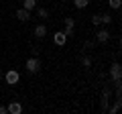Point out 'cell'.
<instances>
[{
    "instance_id": "1",
    "label": "cell",
    "mask_w": 122,
    "mask_h": 114,
    "mask_svg": "<svg viewBox=\"0 0 122 114\" xmlns=\"http://www.w3.org/2000/svg\"><path fill=\"white\" fill-rule=\"evenodd\" d=\"M25 67H26V71H29V73H37V71L41 69V59H39L37 55L29 57V59H26V63H25Z\"/></svg>"
},
{
    "instance_id": "2",
    "label": "cell",
    "mask_w": 122,
    "mask_h": 114,
    "mask_svg": "<svg viewBox=\"0 0 122 114\" xmlns=\"http://www.w3.org/2000/svg\"><path fill=\"white\" fill-rule=\"evenodd\" d=\"M4 82L8 83V86H16V83L20 82V73H18L16 69H8L4 73Z\"/></svg>"
},
{
    "instance_id": "3",
    "label": "cell",
    "mask_w": 122,
    "mask_h": 114,
    "mask_svg": "<svg viewBox=\"0 0 122 114\" xmlns=\"http://www.w3.org/2000/svg\"><path fill=\"white\" fill-rule=\"evenodd\" d=\"M110 75H112V82H114V83L120 82V78H122V69H120V63H118V61H114L112 65H110Z\"/></svg>"
},
{
    "instance_id": "4",
    "label": "cell",
    "mask_w": 122,
    "mask_h": 114,
    "mask_svg": "<svg viewBox=\"0 0 122 114\" xmlns=\"http://www.w3.org/2000/svg\"><path fill=\"white\" fill-rule=\"evenodd\" d=\"M53 43H55L57 47H63V45L67 43V35L63 31H55L53 33Z\"/></svg>"
},
{
    "instance_id": "5",
    "label": "cell",
    "mask_w": 122,
    "mask_h": 114,
    "mask_svg": "<svg viewBox=\"0 0 122 114\" xmlns=\"http://www.w3.org/2000/svg\"><path fill=\"white\" fill-rule=\"evenodd\" d=\"M96 41H98V43H108V41H110V31H108V26H104V29H100V31L96 33Z\"/></svg>"
},
{
    "instance_id": "6",
    "label": "cell",
    "mask_w": 122,
    "mask_h": 114,
    "mask_svg": "<svg viewBox=\"0 0 122 114\" xmlns=\"http://www.w3.org/2000/svg\"><path fill=\"white\" fill-rule=\"evenodd\" d=\"M6 112H10V114H20V112H22V104H20V102H16V100H12L8 106H6Z\"/></svg>"
},
{
    "instance_id": "7",
    "label": "cell",
    "mask_w": 122,
    "mask_h": 114,
    "mask_svg": "<svg viewBox=\"0 0 122 114\" xmlns=\"http://www.w3.org/2000/svg\"><path fill=\"white\" fill-rule=\"evenodd\" d=\"M14 14H16V18H18L20 22H26V21H30V10H26V8H18Z\"/></svg>"
},
{
    "instance_id": "8",
    "label": "cell",
    "mask_w": 122,
    "mask_h": 114,
    "mask_svg": "<svg viewBox=\"0 0 122 114\" xmlns=\"http://www.w3.org/2000/svg\"><path fill=\"white\" fill-rule=\"evenodd\" d=\"M35 37H39V39H43L45 35H47V25H45V22H39V25L35 26Z\"/></svg>"
},
{
    "instance_id": "9",
    "label": "cell",
    "mask_w": 122,
    "mask_h": 114,
    "mask_svg": "<svg viewBox=\"0 0 122 114\" xmlns=\"http://www.w3.org/2000/svg\"><path fill=\"white\" fill-rule=\"evenodd\" d=\"M120 106H122V98H116V100H114V104H112V108L108 106V110H106V112H110V114H118Z\"/></svg>"
},
{
    "instance_id": "10",
    "label": "cell",
    "mask_w": 122,
    "mask_h": 114,
    "mask_svg": "<svg viewBox=\"0 0 122 114\" xmlns=\"http://www.w3.org/2000/svg\"><path fill=\"white\" fill-rule=\"evenodd\" d=\"M108 88H104V90H102V98H100V100H102V112H106V110H108Z\"/></svg>"
},
{
    "instance_id": "11",
    "label": "cell",
    "mask_w": 122,
    "mask_h": 114,
    "mask_svg": "<svg viewBox=\"0 0 122 114\" xmlns=\"http://www.w3.org/2000/svg\"><path fill=\"white\" fill-rule=\"evenodd\" d=\"M35 12H37V16H39V18H49V10L43 8V6H39V4H37Z\"/></svg>"
},
{
    "instance_id": "12",
    "label": "cell",
    "mask_w": 122,
    "mask_h": 114,
    "mask_svg": "<svg viewBox=\"0 0 122 114\" xmlns=\"http://www.w3.org/2000/svg\"><path fill=\"white\" fill-rule=\"evenodd\" d=\"M22 8H26V10L33 12V10L37 8V0H25V2H22Z\"/></svg>"
},
{
    "instance_id": "13",
    "label": "cell",
    "mask_w": 122,
    "mask_h": 114,
    "mask_svg": "<svg viewBox=\"0 0 122 114\" xmlns=\"http://www.w3.org/2000/svg\"><path fill=\"white\" fill-rule=\"evenodd\" d=\"M87 4H90V0H73V6H75V8H79V10L86 8Z\"/></svg>"
},
{
    "instance_id": "14",
    "label": "cell",
    "mask_w": 122,
    "mask_h": 114,
    "mask_svg": "<svg viewBox=\"0 0 122 114\" xmlns=\"http://www.w3.org/2000/svg\"><path fill=\"white\" fill-rule=\"evenodd\" d=\"M81 67H92V57L90 55H81Z\"/></svg>"
},
{
    "instance_id": "15",
    "label": "cell",
    "mask_w": 122,
    "mask_h": 114,
    "mask_svg": "<svg viewBox=\"0 0 122 114\" xmlns=\"http://www.w3.org/2000/svg\"><path fill=\"white\" fill-rule=\"evenodd\" d=\"M100 21H102L104 26H108L110 22H112V16H110V14H100Z\"/></svg>"
},
{
    "instance_id": "16",
    "label": "cell",
    "mask_w": 122,
    "mask_h": 114,
    "mask_svg": "<svg viewBox=\"0 0 122 114\" xmlns=\"http://www.w3.org/2000/svg\"><path fill=\"white\" fill-rule=\"evenodd\" d=\"M120 2H122V0H108L110 8H114V10H118V8H120Z\"/></svg>"
},
{
    "instance_id": "17",
    "label": "cell",
    "mask_w": 122,
    "mask_h": 114,
    "mask_svg": "<svg viewBox=\"0 0 122 114\" xmlns=\"http://www.w3.org/2000/svg\"><path fill=\"white\" fill-rule=\"evenodd\" d=\"M67 35V39H69V37H73L75 35V26H65V31H63Z\"/></svg>"
},
{
    "instance_id": "18",
    "label": "cell",
    "mask_w": 122,
    "mask_h": 114,
    "mask_svg": "<svg viewBox=\"0 0 122 114\" xmlns=\"http://www.w3.org/2000/svg\"><path fill=\"white\" fill-rule=\"evenodd\" d=\"M63 22H65V26H75V18H71V16H65Z\"/></svg>"
},
{
    "instance_id": "19",
    "label": "cell",
    "mask_w": 122,
    "mask_h": 114,
    "mask_svg": "<svg viewBox=\"0 0 122 114\" xmlns=\"http://www.w3.org/2000/svg\"><path fill=\"white\" fill-rule=\"evenodd\" d=\"M92 25H94V26H100V25H102L100 14H94V16H92Z\"/></svg>"
},
{
    "instance_id": "20",
    "label": "cell",
    "mask_w": 122,
    "mask_h": 114,
    "mask_svg": "<svg viewBox=\"0 0 122 114\" xmlns=\"http://www.w3.org/2000/svg\"><path fill=\"white\" fill-rule=\"evenodd\" d=\"M92 45H94L92 41H86V43H83V49H92Z\"/></svg>"
},
{
    "instance_id": "21",
    "label": "cell",
    "mask_w": 122,
    "mask_h": 114,
    "mask_svg": "<svg viewBox=\"0 0 122 114\" xmlns=\"http://www.w3.org/2000/svg\"><path fill=\"white\" fill-rule=\"evenodd\" d=\"M0 114H6V106H2V104H0Z\"/></svg>"
}]
</instances>
